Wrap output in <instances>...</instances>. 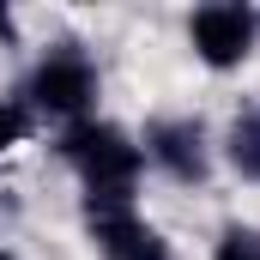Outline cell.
Wrapping results in <instances>:
<instances>
[{"instance_id":"obj_1","label":"cell","mask_w":260,"mask_h":260,"mask_svg":"<svg viewBox=\"0 0 260 260\" xmlns=\"http://www.w3.org/2000/svg\"><path fill=\"white\" fill-rule=\"evenodd\" d=\"M67 157L85 176L91 206H133V182H139V145L109 121H85L67 133Z\"/></svg>"},{"instance_id":"obj_2","label":"cell","mask_w":260,"mask_h":260,"mask_svg":"<svg viewBox=\"0 0 260 260\" xmlns=\"http://www.w3.org/2000/svg\"><path fill=\"white\" fill-rule=\"evenodd\" d=\"M30 97H37L49 115H85V109H91V97H97V73H91L85 55L55 49L49 61L30 73Z\"/></svg>"},{"instance_id":"obj_3","label":"cell","mask_w":260,"mask_h":260,"mask_svg":"<svg viewBox=\"0 0 260 260\" xmlns=\"http://www.w3.org/2000/svg\"><path fill=\"white\" fill-rule=\"evenodd\" d=\"M188 37H194V49H200L206 67H236L254 49V12L248 6H200Z\"/></svg>"},{"instance_id":"obj_4","label":"cell","mask_w":260,"mask_h":260,"mask_svg":"<svg viewBox=\"0 0 260 260\" xmlns=\"http://www.w3.org/2000/svg\"><path fill=\"white\" fill-rule=\"evenodd\" d=\"M91 242L103 260H164V236L133 212V206H91Z\"/></svg>"},{"instance_id":"obj_5","label":"cell","mask_w":260,"mask_h":260,"mask_svg":"<svg viewBox=\"0 0 260 260\" xmlns=\"http://www.w3.org/2000/svg\"><path fill=\"white\" fill-rule=\"evenodd\" d=\"M145 151L176 182H200L206 176V133H200V121H157L151 139H145Z\"/></svg>"},{"instance_id":"obj_6","label":"cell","mask_w":260,"mask_h":260,"mask_svg":"<svg viewBox=\"0 0 260 260\" xmlns=\"http://www.w3.org/2000/svg\"><path fill=\"white\" fill-rule=\"evenodd\" d=\"M230 164H236L248 182H260V109L230 127Z\"/></svg>"},{"instance_id":"obj_7","label":"cell","mask_w":260,"mask_h":260,"mask_svg":"<svg viewBox=\"0 0 260 260\" xmlns=\"http://www.w3.org/2000/svg\"><path fill=\"white\" fill-rule=\"evenodd\" d=\"M212 260H260V230H224V242H218V254Z\"/></svg>"},{"instance_id":"obj_8","label":"cell","mask_w":260,"mask_h":260,"mask_svg":"<svg viewBox=\"0 0 260 260\" xmlns=\"http://www.w3.org/2000/svg\"><path fill=\"white\" fill-rule=\"evenodd\" d=\"M18 139H24V115H18L12 103H0V151H12Z\"/></svg>"},{"instance_id":"obj_9","label":"cell","mask_w":260,"mask_h":260,"mask_svg":"<svg viewBox=\"0 0 260 260\" xmlns=\"http://www.w3.org/2000/svg\"><path fill=\"white\" fill-rule=\"evenodd\" d=\"M0 37H12V18H6V6H0Z\"/></svg>"},{"instance_id":"obj_10","label":"cell","mask_w":260,"mask_h":260,"mask_svg":"<svg viewBox=\"0 0 260 260\" xmlns=\"http://www.w3.org/2000/svg\"><path fill=\"white\" fill-rule=\"evenodd\" d=\"M0 260H12V254H0Z\"/></svg>"}]
</instances>
